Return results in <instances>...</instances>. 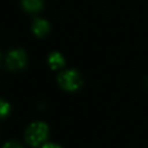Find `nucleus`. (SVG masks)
Masks as SVG:
<instances>
[{"label": "nucleus", "instance_id": "obj_5", "mask_svg": "<svg viewBox=\"0 0 148 148\" xmlns=\"http://www.w3.org/2000/svg\"><path fill=\"white\" fill-rule=\"evenodd\" d=\"M47 62L52 69H58L65 65V59L59 52H52L47 58Z\"/></svg>", "mask_w": 148, "mask_h": 148}, {"label": "nucleus", "instance_id": "obj_9", "mask_svg": "<svg viewBox=\"0 0 148 148\" xmlns=\"http://www.w3.org/2000/svg\"><path fill=\"white\" fill-rule=\"evenodd\" d=\"M43 148H61V147L57 143H45L43 146Z\"/></svg>", "mask_w": 148, "mask_h": 148}, {"label": "nucleus", "instance_id": "obj_3", "mask_svg": "<svg viewBox=\"0 0 148 148\" xmlns=\"http://www.w3.org/2000/svg\"><path fill=\"white\" fill-rule=\"evenodd\" d=\"M25 64H27V54L23 50L17 49L8 52L6 57V65L9 69L12 71L21 69L25 66Z\"/></svg>", "mask_w": 148, "mask_h": 148}, {"label": "nucleus", "instance_id": "obj_6", "mask_svg": "<svg viewBox=\"0 0 148 148\" xmlns=\"http://www.w3.org/2000/svg\"><path fill=\"white\" fill-rule=\"evenodd\" d=\"M22 5L28 12H38L43 6V0H22Z\"/></svg>", "mask_w": 148, "mask_h": 148}, {"label": "nucleus", "instance_id": "obj_4", "mask_svg": "<svg viewBox=\"0 0 148 148\" xmlns=\"http://www.w3.org/2000/svg\"><path fill=\"white\" fill-rule=\"evenodd\" d=\"M50 30L49 22L43 20V18H36L32 23V31L37 37H43L45 36Z\"/></svg>", "mask_w": 148, "mask_h": 148}, {"label": "nucleus", "instance_id": "obj_1", "mask_svg": "<svg viewBox=\"0 0 148 148\" xmlns=\"http://www.w3.org/2000/svg\"><path fill=\"white\" fill-rule=\"evenodd\" d=\"M49 135V126L43 121L32 123L25 131V140L27 142L32 146L37 147L43 143Z\"/></svg>", "mask_w": 148, "mask_h": 148}, {"label": "nucleus", "instance_id": "obj_2", "mask_svg": "<svg viewBox=\"0 0 148 148\" xmlns=\"http://www.w3.org/2000/svg\"><path fill=\"white\" fill-rule=\"evenodd\" d=\"M59 86L67 91H75L81 88L83 81L80 73L75 69H67L58 75Z\"/></svg>", "mask_w": 148, "mask_h": 148}, {"label": "nucleus", "instance_id": "obj_7", "mask_svg": "<svg viewBox=\"0 0 148 148\" xmlns=\"http://www.w3.org/2000/svg\"><path fill=\"white\" fill-rule=\"evenodd\" d=\"M9 109H10V106H9V104L6 102V101H1V103H0V114H1V117L3 118V117H6V114L7 113H9Z\"/></svg>", "mask_w": 148, "mask_h": 148}, {"label": "nucleus", "instance_id": "obj_8", "mask_svg": "<svg viewBox=\"0 0 148 148\" xmlns=\"http://www.w3.org/2000/svg\"><path fill=\"white\" fill-rule=\"evenodd\" d=\"M2 148H22V146L15 141H9V142H6Z\"/></svg>", "mask_w": 148, "mask_h": 148}]
</instances>
